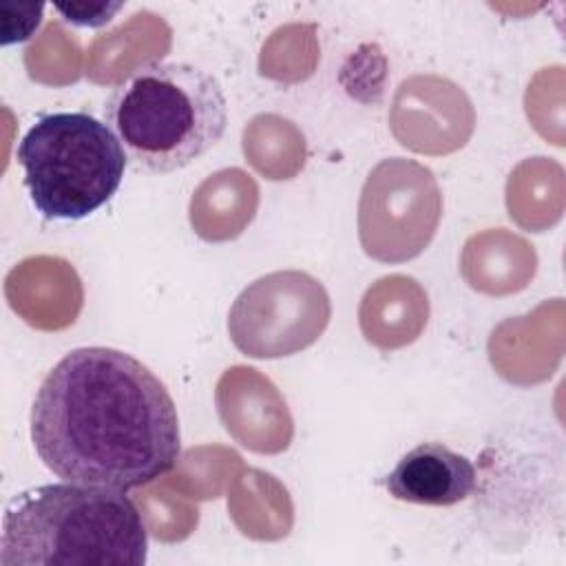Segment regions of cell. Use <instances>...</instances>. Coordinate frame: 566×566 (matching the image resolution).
<instances>
[{
  "label": "cell",
  "mask_w": 566,
  "mask_h": 566,
  "mask_svg": "<svg viewBox=\"0 0 566 566\" xmlns=\"http://www.w3.org/2000/svg\"><path fill=\"white\" fill-rule=\"evenodd\" d=\"M29 424L35 455L66 482L126 493L170 473L181 455L170 391L115 347L64 354L40 382Z\"/></svg>",
  "instance_id": "cell-1"
},
{
  "label": "cell",
  "mask_w": 566,
  "mask_h": 566,
  "mask_svg": "<svg viewBox=\"0 0 566 566\" xmlns=\"http://www.w3.org/2000/svg\"><path fill=\"white\" fill-rule=\"evenodd\" d=\"M148 531L124 491L53 482L13 495L2 513L0 566H142Z\"/></svg>",
  "instance_id": "cell-2"
},
{
  "label": "cell",
  "mask_w": 566,
  "mask_h": 566,
  "mask_svg": "<svg viewBox=\"0 0 566 566\" xmlns=\"http://www.w3.org/2000/svg\"><path fill=\"white\" fill-rule=\"evenodd\" d=\"M104 122L144 172L168 175L203 157L228 128L219 80L190 62H146L119 82Z\"/></svg>",
  "instance_id": "cell-3"
},
{
  "label": "cell",
  "mask_w": 566,
  "mask_h": 566,
  "mask_svg": "<svg viewBox=\"0 0 566 566\" xmlns=\"http://www.w3.org/2000/svg\"><path fill=\"white\" fill-rule=\"evenodd\" d=\"M31 203L44 219L80 221L119 190L126 153L106 122L84 111L35 119L15 150Z\"/></svg>",
  "instance_id": "cell-4"
},
{
  "label": "cell",
  "mask_w": 566,
  "mask_h": 566,
  "mask_svg": "<svg viewBox=\"0 0 566 566\" xmlns=\"http://www.w3.org/2000/svg\"><path fill=\"white\" fill-rule=\"evenodd\" d=\"M332 316L325 285L303 270H276L248 283L228 312L232 345L259 360L314 345Z\"/></svg>",
  "instance_id": "cell-5"
},
{
  "label": "cell",
  "mask_w": 566,
  "mask_h": 566,
  "mask_svg": "<svg viewBox=\"0 0 566 566\" xmlns=\"http://www.w3.org/2000/svg\"><path fill=\"white\" fill-rule=\"evenodd\" d=\"M440 214L442 195L427 166L405 157L382 159L360 190V245L382 263L416 259L433 239Z\"/></svg>",
  "instance_id": "cell-6"
},
{
  "label": "cell",
  "mask_w": 566,
  "mask_h": 566,
  "mask_svg": "<svg viewBox=\"0 0 566 566\" xmlns=\"http://www.w3.org/2000/svg\"><path fill=\"white\" fill-rule=\"evenodd\" d=\"M382 484L400 502L453 506L475 491L478 471L464 453L442 442H420L396 462Z\"/></svg>",
  "instance_id": "cell-7"
},
{
  "label": "cell",
  "mask_w": 566,
  "mask_h": 566,
  "mask_svg": "<svg viewBox=\"0 0 566 566\" xmlns=\"http://www.w3.org/2000/svg\"><path fill=\"white\" fill-rule=\"evenodd\" d=\"M53 9L62 15L64 22L73 27H88L97 29L108 24L119 9H124V2H111V0H82V2H55Z\"/></svg>",
  "instance_id": "cell-8"
},
{
  "label": "cell",
  "mask_w": 566,
  "mask_h": 566,
  "mask_svg": "<svg viewBox=\"0 0 566 566\" xmlns=\"http://www.w3.org/2000/svg\"><path fill=\"white\" fill-rule=\"evenodd\" d=\"M18 18L2 13V44H15L29 40L42 22L44 4H13Z\"/></svg>",
  "instance_id": "cell-9"
}]
</instances>
